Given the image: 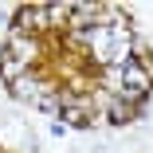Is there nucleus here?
Wrapping results in <instances>:
<instances>
[{
  "label": "nucleus",
  "mask_w": 153,
  "mask_h": 153,
  "mask_svg": "<svg viewBox=\"0 0 153 153\" xmlns=\"http://www.w3.org/2000/svg\"><path fill=\"white\" fill-rule=\"evenodd\" d=\"M12 55L20 59V63H36L39 59V43L27 39V36H12Z\"/></svg>",
  "instance_id": "obj_1"
},
{
  "label": "nucleus",
  "mask_w": 153,
  "mask_h": 153,
  "mask_svg": "<svg viewBox=\"0 0 153 153\" xmlns=\"http://www.w3.org/2000/svg\"><path fill=\"white\" fill-rule=\"evenodd\" d=\"M12 94H16V98H32V102H39V98H43V86H39L36 79H24V75H20V79L12 82Z\"/></svg>",
  "instance_id": "obj_2"
},
{
  "label": "nucleus",
  "mask_w": 153,
  "mask_h": 153,
  "mask_svg": "<svg viewBox=\"0 0 153 153\" xmlns=\"http://www.w3.org/2000/svg\"><path fill=\"white\" fill-rule=\"evenodd\" d=\"M20 67H24V63H20V59H16L12 51H4V55H0V71H4V75H8L12 82L20 79Z\"/></svg>",
  "instance_id": "obj_3"
},
{
  "label": "nucleus",
  "mask_w": 153,
  "mask_h": 153,
  "mask_svg": "<svg viewBox=\"0 0 153 153\" xmlns=\"http://www.w3.org/2000/svg\"><path fill=\"white\" fill-rule=\"evenodd\" d=\"M126 118H130V106H122V102L110 106V122H126Z\"/></svg>",
  "instance_id": "obj_4"
}]
</instances>
